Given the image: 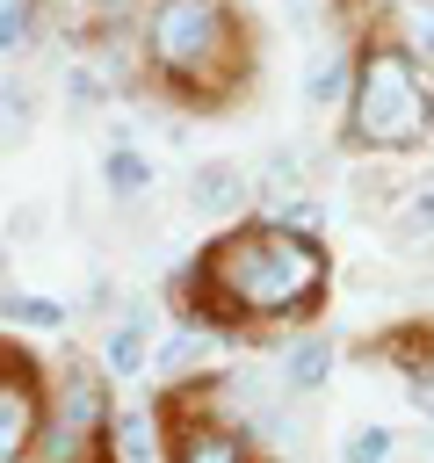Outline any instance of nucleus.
I'll return each instance as SVG.
<instances>
[{"mask_svg":"<svg viewBox=\"0 0 434 463\" xmlns=\"http://www.w3.org/2000/svg\"><path fill=\"white\" fill-rule=\"evenodd\" d=\"M36 14H43L36 0H0V58H7V51H22V43L36 36Z\"/></svg>","mask_w":434,"mask_h":463,"instance_id":"nucleus-19","label":"nucleus"},{"mask_svg":"<svg viewBox=\"0 0 434 463\" xmlns=\"http://www.w3.org/2000/svg\"><path fill=\"white\" fill-rule=\"evenodd\" d=\"M412 58H420V65H427V80H434V14L412 29Z\"/></svg>","mask_w":434,"mask_h":463,"instance_id":"nucleus-21","label":"nucleus"},{"mask_svg":"<svg viewBox=\"0 0 434 463\" xmlns=\"http://www.w3.org/2000/svg\"><path fill=\"white\" fill-rule=\"evenodd\" d=\"M340 137L347 152H369V159H405L434 137V80L412 58V43L376 36V29L354 43V87L340 109Z\"/></svg>","mask_w":434,"mask_h":463,"instance_id":"nucleus-3","label":"nucleus"},{"mask_svg":"<svg viewBox=\"0 0 434 463\" xmlns=\"http://www.w3.org/2000/svg\"><path fill=\"white\" fill-rule=\"evenodd\" d=\"M369 354H383V362L405 376L412 412H420V420H434V326H391V333H376V347H369Z\"/></svg>","mask_w":434,"mask_h":463,"instance_id":"nucleus-7","label":"nucleus"},{"mask_svg":"<svg viewBox=\"0 0 434 463\" xmlns=\"http://www.w3.org/2000/svg\"><path fill=\"white\" fill-rule=\"evenodd\" d=\"M260 217H275V224H289V232H326V210H318V195H282V203H268Z\"/></svg>","mask_w":434,"mask_h":463,"instance_id":"nucleus-18","label":"nucleus"},{"mask_svg":"<svg viewBox=\"0 0 434 463\" xmlns=\"http://www.w3.org/2000/svg\"><path fill=\"white\" fill-rule=\"evenodd\" d=\"M333 369H340V340H326V333L282 347V391H297V398H304V391H326Z\"/></svg>","mask_w":434,"mask_h":463,"instance_id":"nucleus-11","label":"nucleus"},{"mask_svg":"<svg viewBox=\"0 0 434 463\" xmlns=\"http://www.w3.org/2000/svg\"><path fill=\"white\" fill-rule=\"evenodd\" d=\"M159 456H166L159 405H116V463H159Z\"/></svg>","mask_w":434,"mask_h":463,"instance_id":"nucleus-12","label":"nucleus"},{"mask_svg":"<svg viewBox=\"0 0 434 463\" xmlns=\"http://www.w3.org/2000/svg\"><path fill=\"white\" fill-rule=\"evenodd\" d=\"M137 65L174 109H231L253 80V29L231 0H145Z\"/></svg>","mask_w":434,"mask_h":463,"instance_id":"nucleus-2","label":"nucleus"},{"mask_svg":"<svg viewBox=\"0 0 434 463\" xmlns=\"http://www.w3.org/2000/svg\"><path fill=\"white\" fill-rule=\"evenodd\" d=\"M412 232H434V181L412 195Z\"/></svg>","mask_w":434,"mask_h":463,"instance_id":"nucleus-22","label":"nucleus"},{"mask_svg":"<svg viewBox=\"0 0 434 463\" xmlns=\"http://www.w3.org/2000/svg\"><path fill=\"white\" fill-rule=\"evenodd\" d=\"M0 318H14V326H29V333H65V304L58 297H22V289H0Z\"/></svg>","mask_w":434,"mask_h":463,"instance_id":"nucleus-15","label":"nucleus"},{"mask_svg":"<svg viewBox=\"0 0 434 463\" xmlns=\"http://www.w3.org/2000/svg\"><path fill=\"white\" fill-rule=\"evenodd\" d=\"M333 297V253L311 232H289L260 210H246L231 232H217L181 275H174V318L203 326L217 340L246 333H289L311 326Z\"/></svg>","mask_w":434,"mask_h":463,"instance_id":"nucleus-1","label":"nucleus"},{"mask_svg":"<svg viewBox=\"0 0 434 463\" xmlns=\"http://www.w3.org/2000/svg\"><path fill=\"white\" fill-rule=\"evenodd\" d=\"M29 463H116V391L101 362L65 354L43 376V420H36Z\"/></svg>","mask_w":434,"mask_h":463,"instance_id":"nucleus-4","label":"nucleus"},{"mask_svg":"<svg viewBox=\"0 0 434 463\" xmlns=\"http://www.w3.org/2000/svg\"><path fill=\"white\" fill-rule=\"evenodd\" d=\"M289 7H311V0H289Z\"/></svg>","mask_w":434,"mask_h":463,"instance_id":"nucleus-23","label":"nucleus"},{"mask_svg":"<svg viewBox=\"0 0 434 463\" xmlns=\"http://www.w3.org/2000/svg\"><path fill=\"white\" fill-rule=\"evenodd\" d=\"M347 87H354V43H333L304 65V101L311 109H347Z\"/></svg>","mask_w":434,"mask_h":463,"instance_id":"nucleus-13","label":"nucleus"},{"mask_svg":"<svg viewBox=\"0 0 434 463\" xmlns=\"http://www.w3.org/2000/svg\"><path fill=\"white\" fill-rule=\"evenodd\" d=\"M210 347H217V333H203V326H166L159 340H152V376L159 383H188V376H203L210 369Z\"/></svg>","mask_w":434,"mask_h":463,"instance_id":"nucleus-10","label":"nucleus"},{"mask_svg":"<svg viewBox=\"0 0 434 463\" xmlns=\"http://www.w3.org/2000/svg\"><path fill=\"white\" fill-rule=\"evenodd\" d=\"M87 22H108V14H130V7H145V0H72Z\"/></svg>","mask_w":434,"mask_h":463,"instance_id":"nucleus-20","label":"nucleus"},{"mask_svg":"<svg viewBox=\"0 0 434 463\" xmlns=\"http://www.w3.org/2000/svg\"><path fill=\"white\" fill-rule=\"evenodd\" d=\"M391 456H398V434L391 427H354L340 441V463H391Z\"/></svg>","mask_w":434,"mask_h":463,"instance_id":"nucleus-17","label":"nucleus"},{"mask_svg":"<svg viewBox=\"0 0 434 463\" xmlns=\"http://www.w3.org/2000/svg\"><path fill=\"white\" fill-rule=\"evenodd\" d=\"M297 188H304V159H297L289 145H275V152H268V166H260V210H268V203H282V195H297Z\"/></svg>","mask_w":434,"mask_h":463,"instance_id":"nucleus-16","label":"nucleus"},{"mask_svg":"<svg viewBox=\"0 0 434 463\" xmlns=\"http://www.w3.org/2000/svg\"><path fill=\"white\" fill-rule=\"evenodd\" d=\"M152 181H159V166H152L145 145H108V159H101V188H108L116 203H145Z\"/></svg>","mask_w":434,"mask_h":463,"instance_id":"nucleus-14","label":"nucleus"},{"mask_svg":"<svg viewBox=\"0 0 434 463\" xmlns=\"http://www.w3.org/2000/svg\"><path fill=\"white\" fill-rule=\"evenodd\" d=\"M43 362L22 340H0V463H29L36 420H43Z\"/></svg>","mask_w":434,"mask_h":463,"instance_id":"nucleus-5","label":"nucleus"},{"mask_svg":"<svg viewBox=\"0 0 434 463\" xmlns=\"http://www.w3.org/2000/svg\"><path fill=\"white\" fill-rule=\"evenodd\" d=\"M246 203H253V174H246V166H231V159H203V166L188 174V210H195V217H210V224H239Z\"/></svg>","mask_w":434,"mask_h":463,"instance_id":"nucleus-8","label":"nucleus"},{"mask_svg":"<svg viewBox=\"0 0 434 463\" xmlns=\"http://www.w3.org/2000/svg\"><path fill=\"white\" fill-rule=\"evenodd\" d=\"M152 369V304H130L108 333H101V376L108 383H137Z\"/></svg>","mask_w":434,"mask_h":463,"instance_id":"nucleus-9","label":"nucleus"},{"mask_svg":"<svg viewBox=\"0 0 434 463\" xmlns=\"http://www.w3.org/2000/svg\"><path fill=\"white\" fill-rule=\"evenodd\" d=\"M166 420V456L159 463H268L260 441L231 412H159Z\"/></svg>","mask_w":434,"mask_h":463,"instance_id":"nucleus-6","label":"nucleus"}]
</instances>
